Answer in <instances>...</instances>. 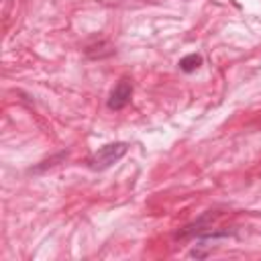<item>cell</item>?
<instances>
[{
  "mask_svg": "<svg viewBox=\"0 0 261 261\" xmlns=\"http://www.w3.org/2000/svg\"><path fill=\"white\" fill-rule=\"evenodd\" d=\"M128 151V145L118 141V143H108L104 147H100L90 159H88V167L94 171H102L110 165H114L120 157H124V153Z\"/></svg>",
  "mask_w": 261,
  "mask_h": 261,
  "instance_id": "cell-1",
  "label": "cell"
},
{
  "mask_svg": "<svg viewBox=\"0 0 261 261\" xmlns=\"http://www.w3.org/2000/svg\"><path fill=\"white\" fill-rule=\"evenodd\" d=\"M130 96H133V84H130L128 80H120V82L112 88V92H110V96H108V108H110V110H120V108H124V106L130 102Z\"/></svg>",
  "mask_w": 261,
  "mask_h": 261,
  "instance_id": "cell-2",
  "label": "cell"
},
{
  "mask_svg": "<svg viewBox=\"0 0 261 261\" xmlns=\"http://www.w3.org/2000/svg\"><path fill=\"white\" fill-rule=\"evenodd\" d=\"M200 65H202V55H198V53H190V55L179 59V69L186 71V73L196 71Z\"/></svg>",
  "mask_w": 261,
  "mask_h": 261,
  "instance_id": "cell-3",
  "label": "cell"
}]
</instances>
